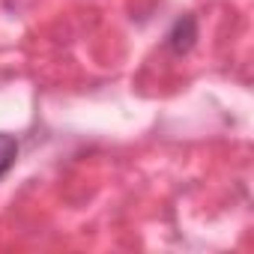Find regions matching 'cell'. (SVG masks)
<instances>
[{
    "instance_id": "cell-1",
    "label": "cell",
    "mask_w": 254,
    "mask_h": 254,
    "mask_svg": "<svg viewBox=\"0 0 254 254\" xmlns=\"http://www.w3.org/2000/svg\"><path fill=\"white\" fill-rule=\"evenodd\" d=\"M165 42H168V48L174 54H189L194 48V42H197V21H194V15H180L174 21V27L168 30Z\"/></svg>"
},
{
    "instance_id": "cell-2",
    "label": "cell",
    "mask_w": 254,
    "mask_h": 254,
    "mask_svg": "<svg viewBox=\"0 0 254 254\" xmlns=\"http://www.w3.org/2000/svg\"><path fill=\"white\" fill-rule=\"evenodd\" d=\"M18 159V138L0 132V177H6Z\"/></svg>"
}]
</instances>
